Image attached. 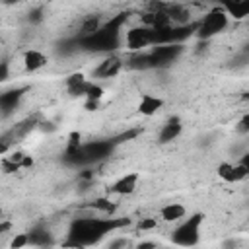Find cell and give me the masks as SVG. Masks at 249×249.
Here are the masks:
<instances>
[{
    "mask_svg": "<svg viewBox=\"0 0 249 249\" xmlns=\"http://www.w3.org/2000/svg\"><path fill=\"white\" fill-rule=\"evenodd\" d=\"M123 222H113V220H99V218H86V220H76L70 228V235L74 241L82 245H89L97 241L103 233H109V230L117 228Z\"/></svg>",
    "mask_w": 249,
    "mask_h": 249,
    "instance_id": "6da1fadb",
    "label": "cell"
},
{
    "mask_svg": "<svg viewBox=\"0 0 249 249\" xmlns=\"http://www.w3.org/2000/svg\"><path fill=\"white\" fill-rule=\"evenodd\" d=\"M228 21H230V16L224 8H214L210 10L202 19L200 23L196 25V35L200 39H210L214 35H218L220 31H224L228 27Z\"/></svg>",
    "mask_w": 249,
    "mask_h": 249,
    "instance_id": "7a4b0ae2",
    "label": "cell"
},
{
    "mask_svg": "<svg viewBox=\"0 0 249 249\" xmlns=\"http://www.w3.org/2000/svg\"><path fill=\"white\" fill-rule=\"evenodd\" d=\"M200 224H202V214H193L187 218L175 231H173V243L177 245H196L200 237Z\"/></svg>",
    "mask_w": 249,
    "mask_h": 249,
    "instance_id": "3957f363",
    "label": "cell"
},
{
    "mask_svg": "<svg viewBox=\"0 0 249 249\" xmlns=\"http://www.w3.org/2000/svg\"><path fill=\"white\" fill-rule=\"evenodd\" d=\"M183 53V45L181 43H163V45H156L150 51V58H152V68H163L169 66L171 62L177 60V56Z\"/></svg>",
    "mask_w": 249,
    "mask_h": 249,
    "instance_id": "277c9868",
    "label": "cell"
},
{
    "mask_svg": "<svg viewBox=\"0 0 249 249\" xmlns=\"http://www.w3.org/2000/svg\"><path fill=\"white\" fill-rule=\"evenodd\" d=\"M154 43V31L152 27H132L124 35V45L130 51H140Z\"/></svg>",
    "mask_w": 249,
    "mask_h": 249,
    "instance_id": "5b68a950",
    "label": "cell"
},
{
    "mask_svg": "<svg viewBox=\"0 0 249 249\" xmlns=\"http://www.w3.org/2000/svg\"><path fill=\"white\" fill-rule=\"evenodd\" d=\"M249 175L247 167L239 161V163H230V161H224L218 165V177L226 183H239L243 181L245 177Z\"/></svg>",
    "mask_w": 249,
    "mask_h": 249,
    "instance_id": "8992f818",
    "label": "cell"
},
{
    "mask_svg": "<svg viewBox=\"0 0 249 249\" xmlns=\"http://www.w3.org/2000/svg\"><path fill=\"white\" fill-rule=\"evenodd\" d=\"M121 68H123L121 56L111 54V56H107L105 60L99 62V66L93 70V76L95 78H113V76H117L121 72Z\"/></svg>",
    "mask_w": 249,
    "mask_h": 249,
    "instance_id": "52a82bcc",
    "label": "cell"
},
{
    "mask_svg": "<svg viewBox=\"0 0 249 249\" xmlns=\"http://www.w3.org/2000/svg\"><path fill=\"white\" fill-rule=\"evenodd\" d=\"M138 179L140 175L138 173H126L123 175L121 179H117L111 187V193L113 195H119V196H126V195H132L138 187Z\"/></svg>",
    "mask_w": 249,
    "mask_h": 249,
    "instance_id": "ba28073f",
    "label": "cell"
},
{
    "mask_svg": "<svg viewBox=\"0 0 249 249\" xmlns=\"http://www.w3.org/2000/svg\"><path fill=\"white\" fill-rule=\"evenodd\" d=\"M21 62H23V68H25L27 72H37V70H41V68L49 62V58H47L45 53H41V51H37V49H29V51L23 53Z\"/></svg>",
    "mask_w": 249,
    "mask_h": 249,
    "instance_id": "9c48e42d",
    "label": "cell"
},
{
    "mask_svg": "<svg viewBox=\"0 0 249 249\" xmlns=\"http://www.w3.org/2000/svg\"><path fill=\"white\" fill-rule=\"evenodd\" d=\"M220 4L233 19H243L249 16V0H220Z\"/></svg>",
    "mask_w": 249,
    "mask_h": 249,
    "instance_id": "30bf717a",
    "label": "cell"
},
{
    "mask_svg": "<svg viewBox=\"0 0 249 249\" xmlns=\"http://www.w3.org/2000/svg\"><path fill=\"white\" fill-rule=\"evenodd\" d=\"M161 105H163V99H161V97L152 95V93H144V95L140 97V101H138V113L150 117V115L158 113V111L161 109Z\"/></svg>",
    "mask_w": 249,
    "mask_h": 249,
    "instance_id": "8fae6325",
    "label": "cell"
},
{
    "mask_svg": "<svg viewBox=\"0 0 249 249\" xmlns=\"http://www.w3.org/2000/svg\"><path fill=\"white\" fill-rule=\"evenodd\" d=\"M64 86H66V89H68V93H70V95H86V89H88L89 82L86 80V76H84V74L74 72V74H70V76L66 78Z\"/></svg>",
    "mask_w": 249,
    "mask_h": 249,
    "instance_id": "7c38bea8",
    "label": "cell"
},
{
    "mask_svg": "<svg viewBox=\"0 0 249 249\" xmlns=\"http://www.w3.org/2000/svg\"><path fill=\"white\" fill-rule=\"evenodd\" d=\"M185 216H187V208L181 202H169L160 208V218L163 222H177V220H183Z\"/></svg>",
    "mask_w": 249,
    "mask_h": 249,
    "instance_id": "4fadbf2b",
    "label": "cell"
},
{
    "mask_svg": "<svg viewBox=\"0 0 249 249\" xmlns=\"http://www.w3.org/2000/svg\"><path fill=\"white\" fill-rule=\"evenodd\" d=\"M181 130H183V124H181V121L179 119H171V121H167L163 126H161V130H160V142L161 144H165V142H171V140H175L179 134H181Z\"/></svg>",
    "mask_w": 249,
    "mask_h": 249,
    "instance_id": "5bb4252c",
    "label": "cell"
},
{
    "mask_svg": "<svg viewBox=\"0 0 249 249\" xmlns=\"http://www.w3.org/2000/svg\"><path fill=\"white\" fill-rule=\"evenodd\" d=\"M109 150H111L109 142H93V144L86 146L82 154L88 156V160H99V158H105Z\"/></svg>",
    "mask_w": 249,
    "mask_h": 249,
    "instance_id": "9a60e30c",
    "label": "cell"
},
{
    "mask_svg": "<svg viewBox=\"0 0 249 249\" xmlns=\"http://www.w3.org/2000/svg\"><path fill=\"white\" fill-rule=\"evenodd\" d=\"M29 243L31 245H47V243H51V239H49V231H45V230H33L31 233H29Z\"/></svg>",
    "mask_w": 249,
    "mask_h": 249,
    "instance_id": "2e32d148",
    "label": "cell"
},
{
    "mask_svg": "<svg viewBox=\"0 0 249 249\" xmlns=\"http://www.w3.org/2000/svg\"><path fill=\"white\" fill-rule=\"evenodd\" d=\"M101 95H103L101 86H97V84H91V82H89V86H88V89H86V99H88V101H99V99H101Z\"/></svg>",
    "mask_w": 249,
    "mask_h": 249,
    "instance_id": "e0dca14e",
    "label": "cell"
},
{
    "mask_svg": "<svg viewBox=\"0 0 249 249\" xmlns=\"http://www.w3.org/2000/svg\"><path fill=\"white\" fill-rule=\"evenodd\" d=\"M156 226H158V220H156V218H144V220L138 222V230H140V231L156 230Z\"/></svg>",
    "mask_w": 249,
    "mask_h": 249,
    "instance_id": "ac0fdd59",
    "label": "cell"
},
{
    "mask_svg": "<svg viewBox=\"0 0 249 249\" xmlns=\"http://www.w3.org/2000/svg\"><path fill=\"white\" fill-rule=\"evenodd\" d=\"M25 245H29V235L27 233H18L12 239V247L14 249H19V247H25Z\"/></svg>",
    "mask_w": 249,
    "mask_h": 249,
    "instance_id": "d6986e66",
    "label": "cell"
},
{
    "mask_svg": "<svg viewBox=\"0 0 249 249\" xmlns=\"http://www.w3.org/2000/svg\"><path fill=\"white\" fill-rule=\"evenodd\" d=\"M235 130H237L239 134H247V132H249V115H243V117L239 119V123L235 124Z\"/></svg>",
    "mask_w": 249,
    "mask_h": 249,
    "instance_id": "ffe728a7",
    "label": "cell"
},
{
    "mask_svg": "<svg viewBox=\"0 0 249 249\" xmlns=\"http://www.w3.org/2000/svg\"><path fill=\"white\" fill-rule=\"evenodd\" d=\"M0 80H2V82L8 80V62H2V68H0Z\"/></svg>",
    "mask_w": 249,
    "mask_h": 249,
    "instance_id": "44dd1931",
    "label": "cell"
},
{
    "mask_svg": "<svg viewBox=\"0 0 249 249\" xmlns=\"http://www.w3.org/2000/svg\"><path fill=\"white\" fill-rule=\"evenodd\" d=\"M124 245H128V241H126V239H119V241L109 243V247H124Z\"/></svg>",
    "mask_w": 249,
    "mask_h": 249,
    "instance_id": "7402d4cb",
    "label": "cell"
},
{
    "mask_svg": "<svg viewBox=\"0 0 249 249\" xmlns=\"http://www.w3.org/2000/svg\"><path fill=\"white\" fill-rule=\"evenodd\" d=\"M241 163L247 167V171H249V152L245 154V156H241Z\"/></svg>",
    "mask_w": 249,
    "mask_h": 249,
    "instance_id": "603a6c76",
    "label": "cell"
},
{
    "mask_svg": "<svg viewBox=\"0 0 249 249\" xmlns=\"http://www.w3.org/2000/svg\"><path fill=\"white\" fill-rule=\"evenodd\" d=\"M138 247H156L154 241H146V243H138Z\"/></svg>",
    "mask_w": 249,
    "mask_h": 249,
    "instance_id": "cb8c5ba5",
    "label": "cell"
},
{
    "mask_svg": "<svg viewBox=\"0 0 249 249\" xmlns=\"http://www.w3.org/2000/svg\"><path fill=\"white\" fill-rule=\"evenodd\" d=\"M6 6H10V4H16V2H19V0H2Z\"/></svg>",
    "mask_w": 249,
    "mask_h": 249,
    "instance_id": "d4e9b609",
    "label": "cell"
},
{
    "mask_svg": "<svg viewBox=\"0 0 249 249\" xmlns=\"http://www.w3.org/2000/svg\"><path fill=\"white\" fill-rule=\"evenodd\" d=\"M247 97H249V95H247Z\"/></svg>",
    "mask_w": 249,
    "mask_h": 249,
    "instance_id": "484cf974",
    "label": "cell"
}]
</instances>
